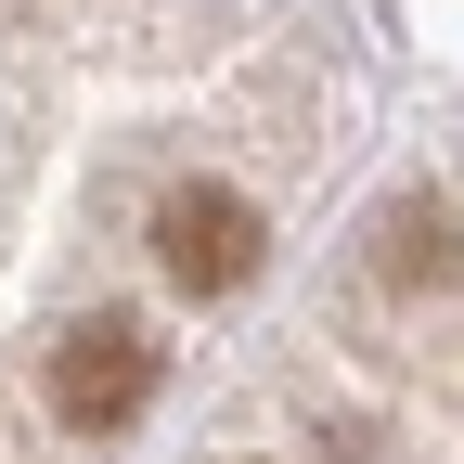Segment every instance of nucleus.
<instances>
[{
    "instance_id": "7ed1b4c3",
    "label": "nucleus",
    "mask_w": 464,
    "mask_h": 464,
    "mask_svg": "<svg viewBox=\"0 0 464 464\" xmlns=\"http://www.w3.org/2000/svg\"><path fill=\"white\" fill-rule=\"evenodd\" d=\"M374 258H387V284H464V219L451 207H387Z\"/></svg>"
},
{
    "instance_id": "f257e3e1",
    "label": "nucleus",
    "mask_w": 464,
    "mask_h": 464,
    "mask_svg": "<svg viewBox=\"0 0 464 464\" xmlns=\"http://www.w3.org/2000/svg\"><path fill=\"white\" fill-rule=\"evenodd\" d=\"M142 400H155V348H142L130 310H103V323H78L65 348H52V413H65L78 439L142 426Z\"/></svg>"
},
{
    "instance_id": "f03ea898",
    "label": "nucleus",
    "mask_w": 464,
    "mask_h": 464,
    "mask_svg": "<svg viewBox=\"0 0 464 464\" xmlns=\"http://www.w3.org/2000/svg\"><path fill=\"white\" fill-rule=\"evenodd\" d=\"M258 246L271 232H258V207L232 181H181L155 207V258H168V284H194V297H232V284L258 271Z\"/></svg>"
}]
</instances>
